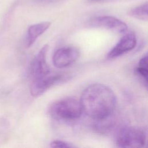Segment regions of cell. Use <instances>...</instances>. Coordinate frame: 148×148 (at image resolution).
<instances>
[{
	"mask_svg": "<svg viewBox=\"0 0 148 148\" xmlns=\"http://www.w3.org/2000/svg\"><path fill=\"white\" fill-rule=\"evenodd\" d=\"M127 14L128 16L142 21H147L148 19V3L146 2L135 8L130 9Z\"/></svg>",
	"mask_w": 148,
	"mask_h": 148,
	"instance_id": "10",
	"label": "cell"
},
{
	"mask_svg": "<svg viewBox=\"0 0 148 148\" xmlns=\"http://www.w3.org/2000/svg\"><path fill=\"white\" fill-rule=\"evenodd\" d=\"M80 102L83 112L97 120L112 115L117 101L112 89L105 84L95 83L83 91Z\"/></svg>",
	"mask_w": 148,
	"mask_h": 148,
	"instance_id": "1",
	"label": "cell"
},
{
	"mask_svg": "<svg viewBox=\"0 0 148 148\" xmlns=\"http://www.w3.org/2000/svg\"><path fill=\"white\" fill-rule=\"evenodd\" d=\"M50 146L51 147H74L75 146L72 145L71 143H69L66 142H64L60 140H53L50 143Z\"/></svg>",
	"mask_w": 148,
	"mask_h": 148,
	"instance_id": "12",
	"label": "cell"
},
{
	"mask_svg": "<svg viewBox=\"0 0 148 148\" xmlns=\"http://www.w3.org/2000/svg\"><path fill=\"white\" fill-rule=\"evenodd\" d=\"M40 1L45 3H53V2H57L62 0H40Z\"/></svg>",
	"mask_w": 148,
	"mask_h": 148,
	"instance_id": "13",
	"label": "cell"
},
{
	"mask_svg": "<svg viewBox=\"0 0 148 148\" xmlns=\"http://www.w3.org/2000/svg\"><path fill=\"white\" fill-rule=\"evenodd\" d=\"M136 39L135 35L133 33H127L110 50L107 57L109 59L117 58L132 50L136 46Z\"/></svg>",
	"mask_w": 148,
	"mask_h": 148,
	"instance_id": "8",
	"label": "cell"
},
{
	"mask_svg": "<svg viewBox=\"0 0 148 148\" xmlns=\"http://www.w3.org/2000/svg\"><path fill=\"white\" fill-rule=\"evenodd\" d=\"M86 25L90 28H103L117 34H124L128 29L127 24L113 16H101L94 17L87 21Z\"/></svg>",
	"mask_w": 148,
	"mask_h": 148,
	"instance_id": "4",
	"label": "cell"
},
{
	"mask_svg": "<svg viewBox=\"0 0 148 148\" xmlns=\"http://www.w3.org/2000/svg\"><path fill=\"white\" fill-rule=\"evenodd\" d=\"M79 56V50L73 46L62 47L54 53L53 56L54 65L58 68L69 66L76 61Z\"/></svg>",
	"mask_w": 148,
	"mask_h": 148,
	"instance_id": "6",
	"label": "cell"
},
{
	"mask_svg": "<svg viewBox=\"0 0 148 148\" xmlns=\"http://www.w3.org/2000/svg\"><path fill=\"white\" fill-rule=\"evenodd\" d=\"M47 50L48 45H45L40 49L33 59L30 68L32 80L44 77L51 73L46 60Z\"/></svg>",
	"mask_w": 148,
	"mask_h": 148,
	"instance_id": "7",
	"label": "cell"
},
{
	"mask_svg": "<svg viewBox=\"0 0 148 148\" xmlns=\"http://www.w3.org/2000/svg\"><path fill=\"white\" fill-rule=\"evenodd\" d=\"M136 72L142 79L146 87L147 85V56L145 55L140 60L138 64V66L136 68Z\"/></svg>",
	"mask_w": 148,
	"mask_h": 148,
	"instance_id": "11",
	"label": "cell"
},
{
	"mask_svg": "<svg viewBox=\"0 0 148 148\" xmlns=\"http://www.w3.org/2000/svg\"><path fill=\"white\" fill-rule=\"evenodd\" d=\"M64 78V76L61 74L51 72L44 77L32 80L30 92L34 97L39 96L54 85L61 82Z\"/></svg>",
	"mask_w": 148,
	"mask_h": 148,
	"instance_id": "5",
	"label": "cell"
},
{
	"mask_svg": "<svg viewBox=\"0 0 148 148\" xmlns=\"http://www.w3.org/2000/svg\"><path fill=\"white\" fill-rule=\"evenodd\" d=\"M50 24V22L44 21L31 25L27 31L26 35V46L30 47L32 45L37 38L49 28Z\"/></svg>",
	"mask_w": 148,
	"mask_h": 148,
	"instance_id": "9",
	"label": "cell"
},
{
	"mask_svg": "<svg viewBox=\"0 0 148 148\" xmlns=\"http://www.w3.org/2000/svg\"><path fill=\"white\" fill-rule=\"evenodd\" d=\"M146 143V131L138 127H123L118 131L116 136V143L119 147H142Z\"/></svg>",
	"mask_w": 148,
	"mask_h": 148,
	"instance_id": "3",
	"label": "cell"
},
{
	"mask_svg": "<svg viewBox=\"0 0 148 148\" xmlns=\"http://www.w3.org/2000/svg\"><path fill=\"white\" fill-rule=\"evenodd\" d=\"M49 112L56 120L69 121L79 119L83 113V109L80 100L66 97L53 102L49 107Z\"/></svg>",
	"mask_w": 148,
	"mask_h": 148,
	"instance_id": "2",
	"label": "cell"
}]
</instances>
